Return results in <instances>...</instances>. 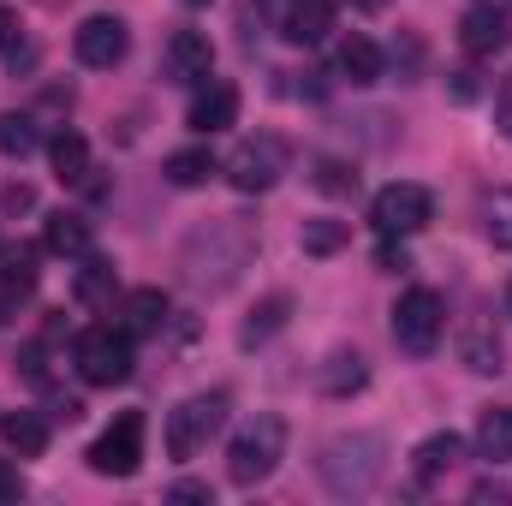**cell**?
<instances>
[{
  "label": "cell",
  "instance_id": "obj_26",
  "mask_svg": "<svg viewBox=\"0 0 512 506\" xmlns=\"http://www.w3.org/2000/svg\"><path fill=\"white\" fill-rule=\"evenodd\" d=\"M161 322H167V292L143 286V292H131L126 298V334H155Z\"/></svg>",
  "mask_w": 512,
  "mask_h": 506
},
{
  "label": "cell",
  "instance_id": "obj_33",
  "mask_svg": "<svg viewBox=\"0 0 512 506\" xmlns=\"http://www.w3.org/2000/svg\"><path fill=\"white\" fill-rule=\"evenodd\" d=\"M30 203H36L30 185H6V191H0V209H30Z\"/></svg>",
  "mask_w": 512,
  "mask_h": 506
},
{
  "label": "cell",
  "instance_id": "obj_37",
  "mask_svg": "<svg viewBox=\"0 0 512 506\" xmlns=\"http://www.w3.org/2000/svg\"><path fill=\"white\" fill-rule=\"evenodd\" d=\"M18 42V18H12V6H0V48H12Z\"/></svg>",
  "mask_w": 512,
  "mask_h": 506
},
{
  "label": "cell",
  "instance_id": "obj_23",
  "mask_svg": "<svg viewBox=\"0 0 512 506\" xmlns=\"http://www.w3.org/2000/svg\"><path fill=\"white\" fill-rule=\"evenodd\" d=\"M221 173V161L209 155V149H173L167 155V179L179 185V191H191V185H209Z\"/></svg>",
  "mask_w": 512,
  "mask_h": 506
},
{
  "label": "cell",
  "instance_id": "obj_29",
  "mask_svg": "<svg viewBox=\"0 0 512 506\" xmlns=\"http://www.w3.org/2000/svg\"><path fill=\"white\" fill-rule=\"evenodd\" d=\"M36 143H42V131H36L30 114H0V155H18L24 161Z\"/></svg>",
  "mask_w": 512,
  "mask_h": 506
},
{
  "label": "cell",
  "instance_id": "obj_31",
  "mask_svg": "<svg viewBox=\"0 0 512 506\" xmlns=\"http://www.w3.org/2000/svg\"><path fill=\"white\" fill-rule=\"evenodd\" d=\"M465 364H471L477 376H501V340H489L483 328H471V334H465Z\"/></svg>",
  "mask_w": 512,
  "mask_h": 506
},
{
  "label": "cell",
  "instance_id": "obj_15",
  "mask_svg": "<svg viewBox=\"0 0 512 506\" xmlns=\"http://www.w3.org/2000/svg\"><path fill=\"white\" fill-rule=\"evenodd\" d=\"M364 381H370V370H364V358H358L352 346L328 352V364L316 370V387H322L328 399H352V393H364Z\"/></svg>",
  "mask_w": 512,
  "mask_h": 506
},
{
  "label": "cell",
  "instance_id": "obj_5",
  "mask_svg": "<svg viewBox=\"0 0 512 506\" xmlns=\"http://www.w3.org/2000/svg\"><path fill=\"white\" fill-rule=\"evenodd\" d=\"M370 221H376L382 239H411V233H423V227L435 221V197H429V185H417V179H393V185L376 191Z\"/></svg>",
  "mask_w": 512,
  "mask_h": 506
},
{
  "label": "cell",
  "instance_id": "obj_34",
  "mask_svg": "<svg viewBox=\"0 0 512 506\" xmlns=\"http://www.w3.org/2000/svg\"><path fill=\"white\" fill-rule=\"evenodd\" d=\"M167 495H173V501H215V489H209V483H173Z\"/></svg>",
  "mask_w": 512,
  "mask_h": 506
},
{
  "label": "cell",
  "instance_id": "obj_7",
  "mask_svg": "<svg viewBox=\"0 0 512 506\" xmlns=\"http://www.w3.org/2000/svg\"><path fill=\"white\" fill-rule=\"evenodd\" d=\"M221 417H227V393H191L185 405L167 411V453L173 459H197L203 441L221 429Z\"/></svg>",
  "mask_w": 512,
  "mask_h": 506
},
{
  "label": "cell",
  "instance_id": "obj_16",
  "mask_svg": "<svg viewBox=\"0 0 512 506\" xmlns=\"http://www.w3.org/2000/svg\"><path fill=\"white\" fill-rule=\"evenodd\" d=\"M36 292V256L6 251L0 256V316H18V304Z\"/></svg>",
  "mask_w": 512,
  "mask_h": 506
},
{
  "label": "cell",
  "instance_id": "obj_42",
  "mask_svg": "<svg viewBox=\"0 0 512 506\" xmlns=\"http://www.w3.org/2000/svg\"><path fill=\"white\" fill-rule=\"evenodd\" d=\"M501 6H512V0H501Z\"/></svg>",
  "mask_w": 512,
  "mask_h": 506
},
{
  "label": "cell",
  "instance_id": "obj_24",
  "mask_svg": "<svg viewBox=\"0 0 512 506\" xmlns=\"http://www.w3.org/2000/svg\"><path fill=\"white\" fill-rule=\"evenodd\" d=\"M304 256H340L352 245V221H334V215H316V221H304Z\"/></svg>",
  "mask_w": 512,
  "mask_h": 506
},
{
  "label": "cell",
  "instance_id": "obj_10",
  "mask_svg": "<svg viewBox=\"0 0 512 506\" xmlns=\"http://www.w3.org/2000/svg\"><path fill=\"white\" fill-rule=\"evenodd\" d=\"M126 48H131V30H126V18H114V12L84 18L78 36H72V54H78L84 66H96V72H114V66L126 60Z\"/></svg>",
  "mask_w": 512,
  "mask_h": 506
},
{
  "label": "cell",
  "instance_id": "obj_19",
  "mask_svg": "<svg viewBox=\"0 0 512 506\" xmlns=\"http://www.w3.org/2000/svg\"><path fill=\"white\" fill-rule=\"evenodd\" d=\"M42 245L54 256H90V221L84 215H48V227H42Z\"/></svg>",
  "mask_w": 512,
  "mask_h": 506
},
{
  "label": "cell",
  "instance_id": "obj_25",
  "mask_svg": "<svg viewBox=\"0 0 512 506\" xmlns=\"http://www.w3.org/2000/svg\"><path fill=\"white\" fill-rule=\"evenodd\" d=\"M477 447H483V459H512V405H495V411H483V423H477Z\"/></svg>",
  "mask_w": 512,
  "mask_h": 506
},
{
  "label": "cell",
  "instance_id": "obj_4",
  "mask_svg": "<svg viewBox=\"0 0 512 506\" xmlns=\"http://www.w3.org/2000/svg\"><path fill=\"white\" fill-rule=\"evenodd\" d=\"M441 334H447V304H441V292L411 286V292L393 304V340H399V352L429 358V352L441 346Z\"/></svg>",
  "mask_w": 512,
  "mask_h": 506
},
{
  "label": "cell",
  "instance_id": "obj_1",
  "mask_svg": "<svg viewBox=\"0 0 512 506\" xmlns=\"http://www.w3.org/2000/svg\"><path fill=\"white\" fill-rule=\"evenodd\" d=\"M280 453H286V423H280L274 411H262V417H251V423L233 435V447H227V477H233L239 489H256V483L274 477Z\"/></svg>",
  "mask_w": 512,
  "mask_h": 506
},
{
  "label": "cell",
  "instance_id": "obj_28",
  "mask_svg": "<svg viewBox=\"0 0 512 506\" xmlns=\"http://www.w3.org/2000/svg\"><path fill=\"white\" fill-rule=\"evenodd\" d=\"M310 185H316L322 197H352V191H358V173H352L346 161H334V155H316V161H310Z\"/></svg>",
  "mask_w": 512,
  "mask_h": 506
},
{
  "label": "cell",
  "instance_id": "obj_17",
  "mask_svg": "<svg viewBox=\"0 0 512 506\" xmlns=\"http://www.w3.org/2000/svg\"><path fill=\"white\" fill-rule=\"evenodd\" d=\"M286 316H292V298H286V292H268L251 310V322L239 328V346H268V340L286 328Z\"/></svg>",
  "mask_w": 512,
  "mask_h": 506
},
{
  "label": "cell",
  "instance_id": "obj_3",
  "mask_svg": "<svg viewBox=\"0 0 512 506\" xmlns=\"http://www.w3.org/2000/svg\"><path fill=\"white\" fill-rule=\"evenodd\" d=\"M72 364H78V376L90 381V387H120L131 381V334L126 328H84L78 334V346H72Z\"/></svg>",
  "mask_w": 512,
  "mask_h": 506
},
{
  "label": "cell",
  "instance_id": "obj_8",
  "mask_svg": "<svg viewBox=\"0 0 512 506\" xmlns=\"http://www.w3.org/2000/svg\"><path fill=\"white\" fill-rule=\"evenodd\" d=\"M84 459H90L96 477H137V465H143V411H120Z\"/></svg>",
  "mask_w": 512,
  "mask_h": 506
},
{
  "label": "cell",
  "instance_id": "obj_38",
  "mask_svg": "<svg viewBox=\"0 0 512 506\" xmlns=\"http://www.w3.org/2000/svg\"><path fill=\"white\" fill-rule=\"evenodd\" d=\"M453 96H459V102H471V96H477V84H471V72H453Z\"/></svg>",
  "mask_w": 512,
  "mask_h": 506
},
{
  "label": "cell",
  "instance_id": "obj_9",
  "mask_svg": "<svg viewBox=\"0 0 512 506\" xmlns=\"http://www.w3.org/2000/svg\"><path fill=\"white\" fill-rule=\"evenodd\" d=\"M185 251H209V256H215L209 286H233V280H239V268L251 262L256 239H251V227H245V221H209V227H203Z\"/></svg>",
  "mask_w": 512,
  "mask_h": 506
},
{
  "label": "cell",
  "instance_id": "obj_36",
  "mask_svg": "<svg viewBox=\"0 0 512 506\" xmlns=\"http://www.w3.org/2000/svg\"><path fill=\"white\" fill-rule=\"evenodd\" d=\"M495 114H501V131L512 137V72H507V84H501V96H495Z\"/></svg>",
  "mask_w": 512,
  "mask_h": 506
},
{
  "label": "cell",
  "instance_id": "obj_35",
  "mask_svg": "<svg viewBox=\"0 0 512 506\" xmlns=\"http://www.w3.org/2000/svg\"><path fill=\"white\" fill-rule=\"evenodd\" d=\"M18 495H24V477H18V471L0 459V501H18Z\"/></svg>",
  "mask_w": 512,
  "mask_h": 506
},
{
  "label": "cell",
  "instance_id": "obj_41",
  "mask_svg": "<svg viewBox=\"0 0 512 506\" xmlns=\"http://www.w3.org/2000/svg\"><path fill=\"white\" fill-rule=\"evenodd\" d=\"M507 304H512V286H507Z\"/></svg>",
  "mask_w": 512,
  "mask_h": 506
},
{
  "label": "cell",
  "instance_id": "obj_40",
  "mask_svg": "<svg viewBox=\"0 0 512 506\" xmlns=\"http://www.w3.org/2000/svg\"><path fill=\"white\" fill-rule=\"evenodd\" d=\"M185 6H209V0H185Z\"/></svg>",
  "mask_w": 512,
  "mask_h": 506
},
{
  "label": "cell",
  "instance_id": "obj_22",
  "mask_svg": "<svg viewBox=\"0 0 512 506\" xmlns=\"http://www.w3.org/2000/svg\"><path fill=\"white\" fill-rule=\"evenodd\" d=\"M340 72H346L352 84H376V78H382V48H376L370 36H346V42H340Z\"/></svg>",
  "mask_w": 512,
  "mask_h": 506
},
{
  "label": "cell",
  "instance_id": "obj_21",
  "mask_svg": "<svg viewBox=\"0 0 512 506\" xmlns=\"http://www.w3.org/2000/svg\"><path fill=\"white\" fill-rule=\"evenodd\" d=\"M459 459H465V441H459L453 429H441V435H429V441L417 447V477H423V483H435V477H441V471H453Z\"/></svg>",
  "mask_w": 512,
  "mask_h": 506
},
{
  "label": "cell",
  "instance_id": "obj_13",
  "mask_svg": "<svg viewBox=\"0 0 512 506\" xmlns=\"http://www.w3.org/2000/svg\"><path fill=\"white\" fill-rule=\"evenodd\" d=\"M459 42L471 60H495L512 48V24H507V6H471L459 18Z\"/></svg>",
  "mask_w": 512,
  "mask_h": 506
},
{
  "label": "cell",
  "instance_id": "obj_11",
  "mask_svg": "<svg viewBox=\"0 0 512 506\" xmlns=\"http://www.w3.org/2000/svg\"><path fill=\"white\" fill-rule=\"evenodd\" d=\"M262 6H268L274 30H280L286 42H298V48H316V42L334 30V6H328V0H262Z\"/></svg>",
  "mask_w": 512,
  "mask_h": 506
},
{
  "label": "cell",
  "instance_id": "obj_30",
  "mask_svg": "<svg viewBox=\"0 0 512 506\" xmlns=\"http://www.w3.org/2000/svg\"><path fill=\"white\" fill-rule=\"evenodd\" d=\"M483 233H489L501 251H512V191H489V197H483Z\"/></svg>",
  "mask_w": 512,
  "mask_h": 506
},
{
  "label": "cell",
  "instance_id": "obj_14",
  "mask_svg": "<svg viewBox=\"0 0 512 506\" xmlns=\"http://www.w3.org/2000/svg\"><path fill=\"white\" fill-rule=\"evenodd\" d=\"M185 126L197 131V137H215V131L239 126V84H227V78H209V84L197 90V102H191Z\"/></svg>",
  "mask_w": 512,
  "mask_h": 506
},
{
  "label": "cell",
  "instance_id": "obj_32",
  "mask_svg": "<svg viewBox=\"0 0 512 506\" xmlns=\"http://www.w3.org/2000/svg\"><path fill=\"white\" fill-rule=\"evenodd\" d=\"M376 268H382V274H405V268H411V256H405V245H393V239H387L382 251H376Z\"/></svg>",
  "mask_w": 512,
  "mask_h": 506
},
{
  "label": "cell",
  "instance_id": "obj_18",
  "mask_svg": "<svg viewBox=\"0 0 512 506\" xmlns=\"http://www.w3.org/2000/svg\"><path fill=\"white\" fill-rule=\"evenodd\" d=\"M0 435H6V447H12L18 459H36V453L48 447V423H42L36 411H6V417H0Z\"/></svg>",
  "mask_w": 512,
  "mask_h": 506
},
{
  "label": "cell",
  "instance_id": "obj_6",
  "mask_svg": "<svg viewBox=\"0 0 512 506\" xmlns=\"http://www.w3.org/2000/svg\"><path fill=\"white\" fill-rule=\"evenodd\" d=\"M292 167V149H286V137H274V131H256L245 137L233 155H227V179H233V191H274L280 185V173Z\"/></svg>",
  "mask_w": 512,
  "mask_h": 506
},
{
  "label": "cell",
  "instance_id": "obj_12",
  "mask_svg": "<svg viewBox=\"0 0 512 506\" xmlns=\"http://www.w3.org/2000/svg\"><path fill=\"white\" fill-rule=\"evenodd\" d=\"M161 60H167V78L173 84H209L215 78V42L203 30H173Z\"/></svg>",
  "mask_w": 512,
  "mask_h": 506
},
{
  "label": "cell",
  "instance_id": "obj_27",
  "mask_svg": "<svg viewBox=\"0 0 512 506\" xmlns=\"http://www.w3.org/2000/svg\"><path fill=\"white\" fill-rule=\"evenodd\" d=\"M72 292H78V304H108V298H114V262H102V256H84V268H78Z\"/></svg>",
  "mask_w": 512,
  "mask_h": 506
},
{
  "label": "cell",
  "instance_id": "obj_20",
  "mask_svg": "<svg viewBox=\"0 0 512 506\" xmlns=\"http://www.w3.org/2000/svg\"><path fill=\"white\" fill-rule=\"evenodd\" d=\"M48 155H54V173H60L66 185H84V179H90V143H84V131H60V137L48 143Z\"/></svg>",
  "mask_w": 512,
  "mask_h": 506
},
{
  "label": "cell",
  "instance_id": "obj_2",
  "mask_svg": "<svg viewBox=\"0 0 512 506\" xmlns=\"http://www.w3.org/2000/svg\"><path fill=\"white\" fill-rule=\"evenodd\" d=\"M322 483L334 495H370L382 483V435H340L322 447Z\"/></svg>",
  "mask_w": 512,
  "mask_h": 506
},
{
  "label": "cell",
  "instance_id": "obj_39",
  "mask_svg": "<svg viewBox=\"0 0 512 506\" xmlns=\"http://www.w3.org/2000/svg\"><path fill=\"white\" fill-rule=\"evenodd\" d=\"M352 6H358V12H382L387 0H352Z\"/></svg>",
  "mask_w": 512,
  "mask_h": 506
}]
</instances>
